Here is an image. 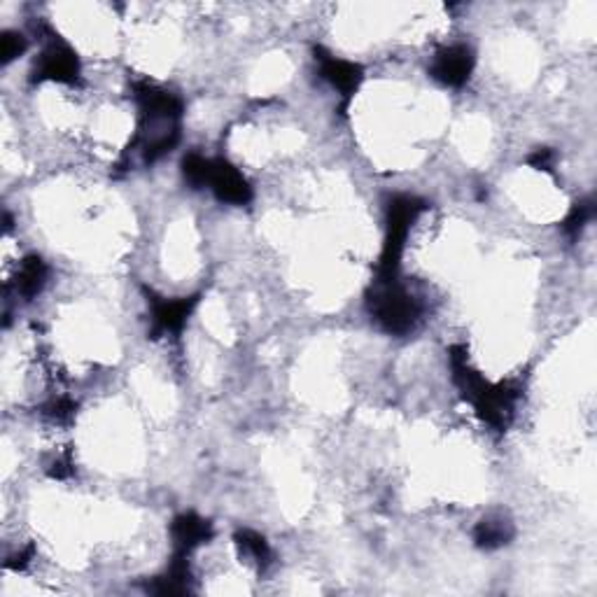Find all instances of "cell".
<instances>
[{
  "label": "cell",
  "mask_w": 597,
  "mask_h": 597,
  "mask_svg": "<svg viewBox=\"0 0 597 597\" xmlns=\"http://www.w3.org/2000/svg\"><path fill=\"white\" fill-rule=\"evenodd\" d=\"M376 318L383 322L385 329H390L395 334L409 332L413 327L415 318H418V303L413 302V296L402 292L395 285L381 292L376 302Z\"/></svg>",
  "instance_id": "1"
},
{
  "label": "cell",
  "mask_w": 597,
  "mask_h": 597,
  "mask_svg": "<svg viewBox=\"0 0 597 597\" xmlns=\"http://www.w3.org/2000/svg\"><path fill=\"white\" fill-rule=\"evenodd\" d=\"M208 187L213 189L222 201L233 203V206H246L252 196L246 177L240 176L233 166L224 164V161H213L210 176H208Z\"/></svg>",
  "instance_id": "2"
},
{
  "label": "cell",
  "mask_w": 597,
  "mask_h": 597,
  "mask_svg": "<svg viewBox=\"0 0 597 597\" xmlns=\"http://www.w3.org/2000/svg\"><path fill=\"white\" fill-rule=\"evenodd\" d=\"M432 73L444 84L460 87L469 77V73H472V54L462 44L448 47V50H444L436 57Z\"/></svg>",
  "instance_id": "3"
},
{
  "label": "cell",
  "mask_w": 597,
  "mask_h": 597,
  "mask_svg": "<svg viewBox=\"0 0 597 597\" xmlns=\"http://www.w3.org/2000/svg\"><path fill=\"white\" fill-rule=\"evenodd\" d=\"M77 57L66 47H50L43 54V61L38 66L40 80H54V82H73L77 77Z\"/></svg>",
  "instance_id": "4"
},
{
  "label": "cell",
  "mask_w": 597,
  "mask_h": 597,
  "mask_svg": "<svg viewBox=\"0 0 597 597\" xmlns=\"http://www.w3.org/2000/svg\"><path fill=\"white\" fill-rule=\"evenodd\" d=\"M208 537H210V525L201 521V518H196V515H183L173 525V539H176V546L180 548L183 555L189 554L194 546H199Z\"/></svg>",
  "instance_id": "5"
},
{
  "label": "cell",
  "mask_w": 597,
  "mask_h": 597,
  "mask_svg": "<svg viewBox=\"0 0 597 597\" xmlns=\"http://www.w3.org/2000/svg\"><path fill=\"white\" fill-rule=\"evenodd\" d=\"M322 75L327 77L329 82L339 89V91H343V94H350L359 82L357 66L355 63L341 61V59H325L322 61Z\"/></svg>",
  "instance_id": "6"
},
{
  "label": "cell",
  "mask_w": 597,
  "mask_h": 597,
  "mask_svg": "<svg viewBox=\"0 0 597 597\" xmlns=\"http://www.w3.org/2000/svg\"><path fill=\"white\" fill-rule=\"evenodd\" d=\"M44 278H47V269H44L43 262L38 257L26 259L24 264H21L20 273H17V289L21 292V296L31 299V296H35L43 289Z\"/></svg>",
  "instance_id": "7"
},
{
  "label": "cell",
  "mask_w": 597,
  "mask_h": 597,
  "mask_svg": "<svg viewBox=\"0 0 597 597\" xmlns=\"http://www.w3.org/2000/svg\"><path fill=\"white\" fill-rule=\"evenodd\" d=\"M192 302H164L154 309V322L161 332H177L189 315Z\"/></svg>",
  "instance_id": "8"
},
{
  "label": "cell",
  "mask_w": 597,
  "mask_h": 597,
  "mask_svg": "<svg viewBox=\"0 0 597 597\" xmlns=\"http://www.w3.org/2000/svg\"><path fill=\"white\" fill-rule=\"evenodd\" d=\"M509 539V530L502 521H485L476 530V544L483 548H495L507 544Z\"/></svg>",
  "instance_id": "9"
},
{
  "label": "cell",
  "mask_w": 597,
  "mask_h": 597,
  "mask_svg": "<svg viewBox=\"0 0 597 597\" xmlns=\"http://www.w3.org/2000/svg\"><path fill=\"white\" fill-rule=\"evenodd\" d=\"M24 51V38L17 33H5L3 35V61H12Z\"/></svg>",
  "instance_id": "10"
}]
</instances>
